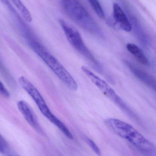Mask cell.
Masks as SVG:
<instances>
[{
  "label": "cell",
  "mask_w": 156,
  "mask_h": 156,
  "mask_svg": "<svg viewBox=\"0 0 156 156\" xmlns=\"http://www.w3.org/2000/svg\"><path fill=\"white\" fill-rule=\"evenodd\" d=\"M107 127L120 137L126 139L146 155L156 156V147L132 125L115 118L105 121Z\"/></svg>",
  "instance_id": "obj_1"
},
{
  "label": "cell",
  "mask_w": 156,
  "mask_h": 156,
  "mask_svg": "<svg viewBox=\"0 0 156 156\" xmlns=\"http://www.w3.org/2000/svg\"><path fill=\"white\" fill-rule=\"evenodd\" d=\"M29 44L35 53L66 87L72 90H77L78 84L75 79L45 46L38 41L34 40H31Z\"/></svg>",
  "instance_id": "obj_2"
},
{
  "label": "cell",
  "mask_w": 156,
  "mask_h": 156,
  "mask_svg": "<svg viewBox=\"0 0 156 156\" xmlns=\"http://www.w3.org/2000/svg\"><path fill=\"white\" fill-rule=\"evenodd\" d=\"M61 4L66 13L79 26L92 34L102 36L101 28L79 1L61 0Z\"/></svg>",
  "instance_id": "obj_3"
},
{
  "label": "cell",
  "mask_w": 156,
  "mask_h": 156,
  "mask_svg": "<svg viewBox=\"0 0 156 156\" xmlns=\"http://www.w3.org/2000/svg\"><path fill=\"white\" fill-rule=\"evenodd\" d=\"M59 23L68 41L71 45L88 60L94 69L100 72L102 71V68L101 66L85 45L80 34L77 30L64 20H60Z\"/></svg>",
  "instance_id": "obj_4"
},
{
  "label": "cell",
  "mask_w": 156,
  "mask_h": 156,
  "mask_svg": "<svg viewBox=\"0 0 156 156\" xmlns=\"http://www.w3.org/2000/svg\"><path fill=\"white\" fill-rule=\"evenodd\" d=\"M81 69L85 76L103 93L105 96L119 106L123 111L128 114H132L131 111L125 103L117 95L114 90L106 82L92 72L89 68L82 66Z\"/></svg>",
  "instance_id": "obj_5"
},
{
  "label": "cell",
  "mask_w": 156,
  "mask_h": 156,
  "mask_svg": "<svg viewBox=\"0 0 156 156\" xmlns=\"http://www.w3.org/2000/svg\"><path fill=\"white\" fill-rule=\"evenodd\" d=\"M18 82L21 87L33 99L42 114L48 121H51L55 115L51 112L38 90L28 79L25 77H20L18 79Z\"/></svg>",
  "instance_id": "obj_6"
},
{
  "label": "cell",
  "mask_w": 156,
  "mask_h": 156,
  "mask_svg": "<svg viewBox=\"0 0 156 156\" xmlns=\"http://www.w3.org/2000/svg\"><path fill=\"white\" fill-rule=\"evenodd\" d=\"M113 16L119 28L126 32L132 31V25L128 17L121 6L116 3H114L113 5Z\"/></svg>",
  "instance_id": "obj_7"
},
{
  "label": "cell",
  "mask_w": 156,
  "mask_h": 156,
  "mask_svg": "<svg viewBox=\"0 0 156 156\" xmlns=\"http://www.w3.org/2000/svg\"><path fill=\"white\" fill-rule=\"evenodd\" d=\"M17 105L18 110L27 123L37 132H40V127L38 123L28 104L25 101H20L17 102Z\"/></svg>",
  "instance_id": "obj_8"
},
{
  "label": "cell",
  "mask_w": 156,
  "mask_h": 156,
  "mask_svg": "<svg viewBox=\"0 0 156 156\" xmlns=\"http://www.w3.org/2000/svg\"><path fill=\"white\" fill-rule=\"evenodd\" d=\"M126 48L140 64L144 66H148V59L143 50L139 47L134 44L129 43L126 45Z\"/></svg>",
  "instance_id": "obj_9"
},
{
  "label": "cell",
  "mask_w": 156,
  "mask_h": 156,
  "mask_svg": "<svg viewBox=\"0 0 156 156\" xmlns=\"http://www.w3.org/2000/svg\"><path fill=\"white\" fill-rule=\"evenodd\" d=\"M12 3L15 5L22 14L24 19L28 23H30L33 20L32 15L29 10L27 8L25 5L23 4L21 0H11Z\"/></svg>",
  "instance_id": "obj_10"
},
{
  "label": "cell",
  "mask_w": 156,
  "mask_h": 156,
  "mask_svg": "<svg viewBox=\"0 0 156 156\" xmlns=\"http://www.w3.org/2000/svg\"><path fill=\"white\" fill-rule=\"evenodd\" d=\"M88 1L98 16L101 18H104V12L99 1L98 0H88Z\"/></svg>",
  "instance_id": "obj_11"
},
{
  "label": "cell",
  "mask_w": 156,
  "mask_h": 156,
  "mask_svg": "<svg viewBox=\"0 0 156 156\" xmlns=\"http://www.w3.org/2000/svg\"><path fill=\"white\" fill-rule=\"evenodd\" d=\"M85 140L88 145L90 147L92 150L96 154L99 156L101 155V152L97 145L93 140L88 137H85Z\"/></svg>",
  "instance_id": "obj_12"
},
{
  "label": "cell",
  "mask_w": 156,
  "mask_h": 156,
  "mask_svg": "<svg viewBox=\"0 0 156 156\" xmlns=\"http://www.w3.org/2000/svg\"><path fill=\"white\" fill-rule=\"evenodd\" d=\"M0 94L6 98L10 97V93L5 87L3 83L0 80Z\"/></svg>",
  "instance_id": "obj_13"
},
{
  "label": "cell",
  "mask_w": 156,
  "mask_h": 156,
  "mask_svg": "<svg viewBox=\"0 0 156 156\" xmlns=\"http://www.w3.org/2000/svg\"><path fill=\"white\" fill-rule=\"evenodd\" d=\"M1 1H2L4 4L6 5L7 6H8V7H9L10 9H11V8L12 9V5L10 4V2H9L8 0H1Z\"/></svg>",
  "instance_id": "obj_14"
}]
</instances>
